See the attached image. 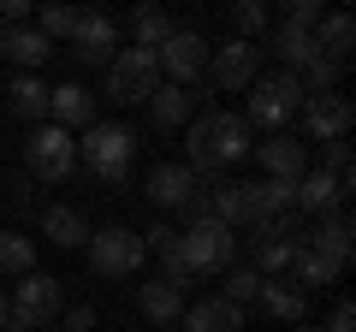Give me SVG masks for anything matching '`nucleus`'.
I'll return each instance as SVG.
<instances>
[{"label":"nucleus","instance_id":"f3484780","mask_svg":"<svg viewBox=\"0 0 356 332\" xmlns=\"http://www.w3.org/2000/svg\"><path fill=\"white\" fill-rule=\"evenodd\" d=\"M243 190H250V226L297 214V184H285V179H255V184H243Z\"/></svg>","mask_w":356,"mask_h":332},{"label":"nucleus","instance_id":"bb28decb","mask_svg":"<svg viewBox=\"0 0 356 332\" xmlns=\"http://www.w3.org/2000/svg\"><path fill=\"white\" fill-rule=\"evenodd\" d=\"M42 238L60 243V249H77V243H89V226H83V214H77V208L48 202V208H42Z\"/></svg>","mask_w":356,"mask_h":332},{"label":"nucleus","instance_id":"39448f33","mask_svg":"<svg viewBox=\"0 0 356 332\" xmlns=\"http://www.w3.org/2000/svg\"><path fill=\"white\" fill-rule=\"evenodd\" d=\"M154 90H161V65H154V53L119 48L113 60H107V101H119V107L143 101V107H149Z\"/></svg>","mask_w":356,"mask_h":332},{"label":"nucleus","instance_id":"aec40b11","mask_svg":"<svg viewBox=\"0 0 356 332\" xmlns=\"http://www.w3.org/2000/svg\"><path fill=\"white\" fill-rule=\"evenodd\" d=\"M196 107H202V90H178V83H161V90L149 95V113L161 131H178V125H191Z\"/></svg>","mask_w":356,"mask_h":332},{"label":"nucleus","instance_id":"e433bc0d","mask_svg":"<svg viewBox=\"0 0 356 332\" xmlns=\"http://www.w3.org/2000/svg\"><path fill=\"white\" fill-rule=\"evenodd\" d=\"M280 24H297V30H315L321 24V0H291Z\"/></svg>","mask_w":356,"mask_h":332},{"label":"nucleus","instance_id":"cd10ccee","mask_svg":"<svg viewBox=\"0 0 356 332\" xmlns=\"http://www.w3.org/2000/svg\"><path fill=\"white\" fill-rule=\"evenodd\" d=\"M6 101H13L18 119L42 125V119H48V83H42V72H18V77H13V90H6Z\"/></svg>","mask_w":356,"mask_h":332},{"label":"nucleus","instance_id":"9d476101","mask_svg":"<svg viewBox=\"0 0 356 332\" xmlns=\"http://www.w3.org/2000/svg\"><path fill=\"white\" fill-rule=\"evenodd\" d=\"M255 72H261V42H238L232 36L226 48H208V77H214V90H250Z\"/></svg>","mask_w":356,"mask_h":332},{"label":"nucleus","instance_id":"f03ea898","mask_svg":"<svg viewBox=\"0 0 356 332\" xmlns=\"http://www.w3.org/2000/svg\"><path fill=\"white\" fill-rule=\"evenodd\" d=\"M303 83H297V72H273V77H255L250 83V107H243V125H261L267 137H280L285 125H291L297 113H303Z\"/></svg>","mask_w":356,"mask_h":332},{"label":"nucleus","instance_id":"c756f323","mask_svg":"<svg viewBox=\"0 0 356 332\" xmlns=\"http://www.w3.org/2000/svg\"><path fill=\"white\" fill-rule=\"evenodd\" d=\"M0 273H13V279L36 273V238H24V231H0Z\"/></svg>","mask_w":356,"mask_h":332},{"label":"nucleus","instance_id":"ddd939ff","mask_svg":"<svg viewBox=\"0 0 356 332\" xmlns=\"http://www.w3.org/2000/svg\"><path fill=\"white\" fill-rule=\"evenodd\" d=\"M13 308H18V315H30L36 326H48V320L65 308V285L54 279V273H24V279H18Z\"/></svg>","mask_w":356,"mask_h":332},{"label":"nucleus","instance_id":"f257e3e1","mask_svg":"<svg viewBox=\"0 0 356 332\" xmlns=\"http://www.w3.org/2000/svg\"><path fill=\"white\" fill-rule=\"evenodd\" d=\"M184 154H191V172L196 179H226V166L250 160L255 142H250V125H243L238 113H196L191 125H184Z\"/></svg>","mask_w":356,"mask_h":332},{"label":"nucleus","instance_id":"6e6552de","mask_svg":"<svg viewBox=\"0 0 356 332\" xmlns=\"http://www.w3.org/2000/svg\"><path fill=\"white\" fill-rule=\"evenodd\" d=\"M154 65H161L166 83L196 90V77L208 72V36H202V30H178V24H172V36L154 48Z\"/></svg>","mask_w":356,"mask_h":332},{"label":"nucleus","instance_id":"c9c22d12","mask_svg":"<svg viewBox=\"0 0 356 332\" xmlns=\"http://www.w3.org/2000/svg\"><path fill=\"white\" fill-rule=\"evenodd\" d=\"M143 249H149V256H172V249H178V226H166V219L149 226V231H143Z\"/></svg>","mask_w":356,"mask_h":332},{"label":"nucleus","instance_id":"4468645a","mask_svg":"<svg viewBox=\"0 0 356 332\" xmlns=\"http://www.w3.org/2000/svg\"><path fill=\"white\" fill-rule=\"evenodd\" d=\"M255 160H261V172L267 179H285V184H297L309 172V142L303 137H267V142H255Z\"/></svg>","mask_w":356,"mask_h":332},{"label":"nucleus","instance_id":"72a5a7b5","mask_svg":"<svg viewBox=\"0 0 356 332\" xmlns=\"http://www.w3.org/2000/svg\"><path fill=\"white\" fill-rule=\"evenodd\" d=\"M321 172L350 184V142H321Z\"/></svg>","mask_w":356,"mask_h":332},{"label":"nucleus","instance_id":"c03bdc74","mask_svg":"<svg viewBox=\"0 0 356 332\" xmlns=\"http://www.w3.org/2000/svg\"><path fill=\"white\" fill-rule=\"evenodd\" d=\"M303 332H321V326H303Z\"/></svg>","mask_w":356,"mask_h":332},{"label":"nucleus","instance_id":"473e14b6","mask_svg":"<svg viewBox=\"0 0 356 332\" xmlns=\"http://www.w3.org/2000/svg\"><path fill=\"white\" fill-rule=\"evenodd\" d=\"M267 24H273V13L255 6V0H238V6H232V30H238V42H255Z\"/></svg>","mask_w":356,"mask_h":332},{"label":"nucleus","instance_id":"2eb2a0df","mask_svg":"<svg viewBox=\"0 0 356 332\" xmlns=\"http://www.w3.org/2000/svg\"><path fill=\"white\" fill-rule=\"evenodd\" d=\"M48 125H60L65 137H72V131H89V125H95V95H89L83 83H60V90H48Z\"/></svg>","mask_w":356,"mask_h":332},{"label":"nucleus","instance_id":"5701e85b","mask_svg":"<svg viewBox=\"0 0 356 332\" xmlns=\"http://www.w3.org/2000/svg\"><path fill=\"white\" fill-rule=\"evenodd\" d=\"M0 53L18 60V72H42V60L54 53V42L42 36L36 24H18V30H0Z\"/></svg>","mask_w":356,"mask_h":332},{"label":"nucleus","instance_id":"6ab92c4d","mask_svg":"<svg viewBox=\"0 0 356 332\" xmlns=\"http://www.w3.org/2000/svg\"><path fill=\"white\" fill-rule=\"evenodd\" d=\"M196 184H202V179H196L191 166H172V160H166V166H154V172H149V202L161 208V214H166V208H184L196 196Z\"/></svg>","mask_w":356,"mask_h":332},{"label":"nucleus","instance_id":"423d86ee","mask_svg":"<svg viewBox=\"0 0 356 332\" xmlns=\"http://www.w3.org/2000/svg\"><path fill=\"white\" fill-rule=\"evenodd\" d=\"M143 261H149V249H143V238L131 226L89 231V267H95V273H107V279H131Z\"/></svg>","mask_w":356,"mask_h":332},{"label":"nucleus","instance_id":"f8f14e48","mask_svg":"<svg viewBox=\"0 0 356 332\" xmlns=\"http://www.w3.org/2000/svg\"><path fill=\"white\" fill-rule=\"evenodd\" d=\"M72 53L83 65H107L119 53V24L107 13H77V30H72Z\"/></svg>","mask_w":356,"mask_h":332},{"label":"nucleus","instance_id":"4c0bfd02","mask_svg":"<svg viewBox=\"0 0 356 332\" xmlns=\"http://www.w3.org/2000/svg\"><path fill=\"white\" fill-rule=\"evenodd\" d=\"M321 332H356V303H350V297L332 303V315H327V326H321Z\"/></svg>","mask_w":356,"mask_h":332},{"label":"nucleus","instance_id":"1a4fd4ad","mask_svg":"<svg viewBox=\"0 0 356 332\" xmlns=\"http://www.w3.org/2000/svg\"><path fill=\"white\" fill-rule=\"evenodd\" d=\"M250 267L261 273V279H280V273H291V256H297V214L291 219H261V226H250Z\"/></svg>","mask_w":356,"mask_h":332},{"label":"nucleus","instance_id":"20e7f679","mask_svg":"<svg viewBox=\"0 0 356 332\" xmlns=\"http://www.w3.org/2000/svg\"><path fill=\"white\" fill-rule=\"evenodd\" d=\"M131 160H137V137L125 125H89L83 142H77V166L102 184H125L131 179Z\"/></svg>","mask_w":356,"mask_h":332},{"label":"nucleus","instance_id":"2f4dec72","mask_svg":"<svg viewBox=\"0 0 356 332\" xmlns=\"http://www.w3.org/2000/svg\"><path fill=\"white\" fill-rule=\"evenodd\" d=\"M220 297H226L232 308H243V315H250L255 297H261V273H255V267H226V291H220Z\"/></svg>","mask_w":356,"mask_h":332},{"label":"nucleus","instance_id":"a19ab883","mask_svg":"<svg viewBox=\"0 0 356 332\" xmlns=\"http://www.w3.org/2000/svg\"><path fill=\"white\" fill-rule=\"evenodd\" d=\"M0 332H42V326L30 315H18V308H6V326H0Z\"/></svg>","mask_w":356,"mask_h":332},{"label":"nucleus","instance_id":"dca6fc26","mask_svg":"<svg viewBox=\"0 0 356 332\" xmlns=\"http://www.w3.org/2000/svg\"><path fill=\"white\" fill-rule=\"evenodd\" d=\"M344 196H350V184H339V179H327L321 166H309L303 179H297V214H339L344 208Z\"/></svg>","mask_w":356,"mask_h":332},{"label":"nucleus","instance_id":"f704fd0d","mask_svg":"<svg viewBox=\"0 0 356 332\" xmlns=\"http://www.w3.org/2000/svg\"><path fill=\"white\" fill-rule=\"evenodd\" d=\"M36 30H42V36H72V30H77V13H72V6H42V18H36Z\"/></svg>","mask_w":356,"mask_h":332},{"label":"nucleus","instance_id":"79ce46f5","mask_svg":"<svg viewBox=\"0 0 356 332\" xmlns=\"http://www.w3.org/2000/svg\"><path fill=\"white\" fill-rule=\"evenodd\" d=\"M6 308H13V297H0V326H6Z\"/></svg>","mask_w":356,"mask_h":332},{"label":"nucleus","instance_id":"412c9836","mask_svg":"<svg viewBox=\"0 0 356 332\" xmlns=\"http://www.w3.org/2000/svg\"><path fill=\"white\" fill-rule=\"evenodd\" d=\"M178 332H243V308H232L226 297L184 303V326H178Z\"/></svg>","mask_w":356,"mask_h":332},{"label":"nucleus","instance_id":"b1692460","mask_svg":"<svg viewBox=\"0 0 356 332\" xmlns=\"http://www.w3.org/2000/svg\"><path fill=\"white\" fill-rule=\"evenodd\" d=\"M137 308L154 320V326H178V315H184V285H172V279H149L137 291Z\"/></svg>","mask_w":356,"mask_h":332},{"label":"nucleus","instance_id":"c85d7f7f","mask_svg":"<svg viewBox=\"0 0 356 332\" xmlns=\"http://www.w3.org/2000/svg\"><path fill=\"white\" fill-rule=\"evenodd\" d=\"M315 48L327 53V60L344 65V53L356 48V24H350V13H321V24H315Z\"/></svg>","mask_w":356,"mask_h":332},{"label":"nucleus","instance_id":"4be33fe9","mask_svg":"<svg viewBox=\"0 0 356 332\" xmlns=\"http://www.w3.org/2000/svg\"><path fill=\"white\" fill-rule=\"evenodd\" d=\"M261 315H273V320H285V326H303L309 320V297L297 291L291 279H261Z\"/></svg>","mask_w":356,"mask_h":332},{"label":"nucleus","instance_id":"58836bf2","mask_svg":"<svg viewBox=\"0 0 356 332\" xmlns=\"http://www.w3.org/2000/svg\"><path fill=\"white\" fill-rule=\"evenodd\" d=\"M60 315H65V332H89V326H95V308H89V303H65Z\"/></svg>","mask_w":356,"mask_h":332},{"label":"nucleus","instance_id":"393cba45","mask_svg":"<svg viewBox=\"0 0 356 332\" xmlns=\"http://www.w3.org/2000/svg\"><path fill=\"white\" fill-rule=\"evenodd\" d=\"M339 261H332V256H321V249H315V243H303V238H297V256H291V285H297V291H315V285H332V279H339Z\"/></svg>","mask_w":356,"mask_h":332},{"label":"nucleus","instance_id":"0eeeda50","mask_svg":"<svg viewBox=\"0 0 356 332\" xmlns=\"http://www.w3.org/2000/svg\"><path fill=\"white\" fill-rule=\"evenodd\" d=\"M24 166L42 184H65L77 172V137H65L60 125H36L24 142Z\"/></svg>","mask_w":356,"mask_h":332},{"label":"nucleus","instance_id":"a878e982","mask_svg":"<svg viewBox=\"0 0 356 332\" xmlns=\"http://www.w3.org/2000/svg\"><path fill=\"white\" fill-rule=\"evenodd\" d=\"M267 48H273V60L285 65V72H303L309 60H315V30H297V24H273V42H267Z\"/></svg>","mask_w":356,"mask_h":332},{"label":"nucleus","instance_id":"7ed1b4c3","mask_svg":"<svg viewBox=\"0 0 356 332\" xmlns=\"http://www.w3.org/2000/svg\"><path fill=\"white\" fill-rule=\"evenodd\" d=\"M178 261H184V279L238 267V231L220 226V219H191L178 231Z\"/></svg>","mask_w":356,"mask_h":332},{"label":"nucleus","instance_id":"7c9ffc66","mask_svg":"<svg viewBox=\"0 0 356 332\" xmlns=\"http://www.w3.org/2000/svg\"><path fill=\"white\" fill-rule=\"evenodd\" d=\"M172 36V18L161 13V6H143L137 18H131V48H143V53H154L161 42Z\"/></svg>","mask_w":356,"mask_h":332},{"label":"nucleus","instance_id":"9b49d317","mask_svg":"<svg viewBox=\"0 0 356 332\" xmlns=\"http://www.w3.org/2000/svg\"><path fill=\"white\" fill-rule=\"evenodd\" d=\"M350 125H356V107L344 101L339 90L309 95V101H303V131H309V142H344V137H350Z\"/></svg>","mask_w":356,"mask_h":332},{"label":"nucleus","instance_id":"a211bd4d","mask_svg":"<svg viewBox=\"0 0 356 332\" xmlns=\"http://www.w3.org/2000/svg\"><path fill=\"white\" fill-rule=\"evenodd\" d=\"M303 243H315L321 256H332V261H339V267H350V249H356V231H350V214H344V208H339V214H321L315 226L303 231Z\"/></svg>","mask_w":356,"mask_h":332},{"label":"nucleus","instance_id":"37998d69","mask_svg":"<svg viewBox=\"0 0 356 332\" xmlns=\"http://www.w3.org/2000/svg\"><path fill=\"white\" fill-rule=\"evenodd\" d=\"M161 332H178V326H161Z\"/></svg>","mask_w":356,"mask_h":332},{"label":"nucleus","instance_id":"ea45409f","mask_svg":"<svg viewBox=\"0 0 356 332\" xmlns=\"http://www.w3.org/2000/svg\"><path fill=\"white\" fill-rule=\"evenodd\" d=\"M0 24H6V30L30 24V0H0Z\"/></svg>","mask_w":356,"mask_h":332}]
</instances>
